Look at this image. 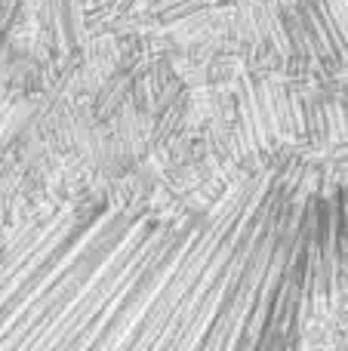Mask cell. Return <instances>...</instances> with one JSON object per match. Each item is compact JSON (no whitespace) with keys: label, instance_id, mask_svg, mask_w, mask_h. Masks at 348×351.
<instances>
[{"label":"cell","instance_id":"obj_1","mask_svg":"<svg viewBox=\"0 0 348 351\" xmlns=\"http://www.w3.org/2000/svg\"><path fill=\"white\" fill-rule=\"evenodd\" d=\"M18 6H22V0H0V59H3L6 43H10L12 25H16V16H18Z\"/></svg>","mask_w":348,"mask_h":351}]
</instances>
